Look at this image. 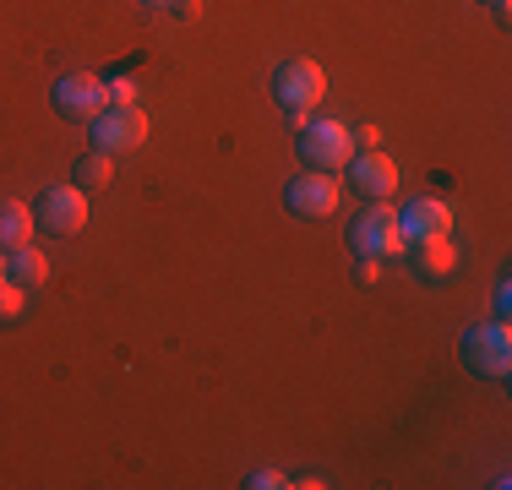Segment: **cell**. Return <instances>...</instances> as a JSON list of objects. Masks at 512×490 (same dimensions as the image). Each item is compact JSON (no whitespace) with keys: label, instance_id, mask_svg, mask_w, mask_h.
<instances>
[{"label":"cell","instance_id":"6da1fadb","mask_svg":"<svg viewBox=\"0 0 512 490\" xmlns=\"http://www.w3.org/2000/svg\"><path fill=\"white\" fill-rule=\"evenodd\" d=\"M300 158L322 175H338L355 158V131L344 120H300Z\"/></svg>","mask_w":512,"mask_h":490},{"label":"cell","instance_id":"7a4b0ae2","mask_svg":"<svg viewBox=\"0 0 512 490\" xmlns=\"http://www.w3.org/2000/svg\"><path fill=\"white\" fill-rule=\"evenodd\" d=\"M273 98H278V104H284L295 120H306L311 109L327 98V71L316 66V60H306V55H300V60H284V66L273 71Z\"/></svg>","mask_w":512,"mask_h":490},{"label":"cell","instance_id":"3957f363","mask_svg":"<svg viewBox=\"0 0 512 490\" xmlns=\"http://www.w3.org/2000/svg\"><path fill=\"white\" fill-rule=\"evenodd\" d=\"M463 365H469L474 376H485V382H502L512 371V333H507L502 316L463 333Z\"/></svg>","mask_w":512,"mask_h":490},{"label":"cell","instance_id":"277c9868","mask_svg":"<svg viewBox=\"0 0 512 490\" xmlns=\"http://www.w3.org/2000/svg\"><path fill=\"white\" fill-rule=\"evenodd\" d=\"M88 131L99 153H137L148 142V115H142V104H109L99 120H88Z\"/></svg>","mask_w":512,"mask_h":490},{"label":"cell","instance_id":"5b68a950","mask_svg":"<svg viewBox=\"0 0 512 490\" xmlns=\"http://www.w3.org/2000/svg\"><path fill=\"white\" fill-rule=\"evenodd\" d=\"M349 251L355 256H398L404 251V229H398V213L387 202H371L365 213L355 218V229H349Z\"/></svg>","mask_w":512,"mask_h":490},{"label":"cell","instance_id":"8992f818","mask_svg":"<svg viewBox=\"0 0 512 490\" xmlns=\"http://www.w3.org/2000/svg\"><path fill=\"white\" fill-rule=\"evenodd\" d=\"M33 218L44 224V235H60V240L82 235V229H88V191L82 186H50Z\"/></svg>","mask_w":512,"mask_h":490},{"label":"cell","instance_id":"52a82bcc","mask_svg":"<svg viewBox=\"0 0 512 490\" xmlns=\"http://www.w3.org/2000/svg\"><path fill=\"white\" fill-rule=\"evenodd\" d=\"M55 109L66 120H99L109 109V82L93 77V71H71V77L55 82Z\"/></svg>","mask_w":512,"mask_h":490},{"label":"cell","instance_id":"ba28073f","mask_svg":"<svg viewBox=\"0 0 512 490\" xmlns=\"http://www.w3.org/2000/svg\"><path fill=\"white\" fill-rule=\"evenodd\" d=\"M338 196H344L338 175L311 169V175H295V180H289L284 202H289V213H300V218H327V213H338Z\"/></svg>","mask_w":512,"mask_h":490},{"label":"cell","instance_id":"9c48e42d","mask_svg":"<svg viewBox=\"0 0 512 490\" xmlns=\"http://www.w3.org/2000/svg\"><path fill=\"white\" fill-rule=\"evenodd\" d=\"M344 169H349V186H355L360 196H371V202H387V196L398 191V180H404V175H398V164H393V158H387V153H376V147H365V153H355Z\"/></svg>","mask_w":512,"mask_h":490},{"label":"cell","instance_id":"30bf717a","mask_svg":"<svg viewBox=\"0 0 512 490\" xmlns=\"http://www.w3.org/2000/svg\"><path fill=\"white\" fill-rule=\"evenodd\" d=\"M398 229H404V245H414V240H436V235H453V207L436 202V196H414L404 213H398Z\"/></svg>","mask_w":512,"mask_h":490},{"label":"cell","instance_id":"8fae6325","mask_svg":"<svg viewBox=\"0 0 512 490\" xmlns=\"http://www.w3.org/2000/svg\"><path fill=\"white\" fill-rule=\"evenodd\" d=\"M33 229H39V218H33L28 202H0V251L33 245Z\"/></svg>","mask_w":512,"mask_h":490},{"label":"cell","instance_id":"7c38bea8","mask_svg":"<svg viewBox=\"0 0 512 490\" xmlns=\"http://www.w3.org/2000/svg\"><path fill=\"white\" fill-rule=\"evenodd\" d=\"M414 267H420L425 278H447L458 267V245L447 240V235H436V240H414Z\"/></svg>","mask_w":512,"mask_h":490},{"label":"cell","instance_id":"4fadbf2b","mask_svg":"<svg viewBox=\"0 0 512 490\" xmlns=\"http://www.w3.org/2000/svg\"><path fill=\"white\" fill-rule=\"evenodd\" d=\"M6 278H17L22 289H39V284H50V262H44L33 245H17V251L6 256Z\"/></svg>","mask_w":512,"mask_h":490},{"label":"cell","instance_id":"5bb4252c","mask_svg":"<svg viewBox=\"0 0 512 490\" xmlns=\"http://www.w3.org/2000/svg\"><path fill=\"white\" fill-rule=\"evenodd\" d=\"M71 175H77L82 191H99V186L115 180V153H99V147H93V153L77 158V169H71Z\"/></svg>","mask_w":512,"mask_h":490},{"label":"cell","instance_id":"9a60e30c","mask_svg":"<svg viewBox=\"0 0 512 490\" xmlns=\"http://www.w3.org/2000/svg\"><path fill=\"white\" fill-rule=\"evenodd\" d=\"M22 305H28V300H22V284H17V278H0V322H17Z\"/></svg>","mask_w":512,"mask_h":490},{"label":"cell","instance_id":"2e32d148","mask_svg":"<svg viewBox=\"0 0 512 490\" xmlns=\"http://www.w3.org/2000/svg\"><path fill=\"white\" fill-rule=\"evenodd\" d=\"M109 82V104H137V77H126V71H120V77H104Z\"/></svg>","mask_w":512,"mask_h":490},{"label":"cell","instance_id":"e0dca14e","mask_svg":"<svg viewBox=\"0 0 512 490\" xmlns=\"http://www.w3.org/2000/svg\"><path fill=\"white\" fill-rule=\"evenodd\" d=\"M246 485H251V490H278V485H289V480H284V474H278V469H256Z\"/></svg>","mask_w":512,"mask_h":490},{"label":"cell","instance_id":"ac0fdd59","mask_svg":"<svg viewBox=\"0 0 512 490\" xmlns=\"http://www.w3.org/2000/svg\"><path fill=\"white\" fill-rule=\"evenodd\" d=\"M376 278H382V262H376V256H360V284H376Z\"/></svg>","mask_w":512,"mask_h":490},{"label":"cell","instance_id":"d6986e66","mask_svg":"<svg viewBox=\"0 0 512 490\" xmlns=\"http://www.w3.org/2000/svg\"><path fill=\"white\" fill-rule=\"evenodd\" d=\"M512 284H496V316H502V322H507V311H512Z\"/></svg>","mask_w":512,"mask_h":490},{"label":"cell","instance_id":"ffe728a7","mask_svg":"<svg viewBox=\"0 0 512 490\" xmlns=\"http://www.w3.org/2000/svg\"><path fill=\"white\" fill-rule=\"evenodd\" d=\"M355 142L360 147H376V142H382V131H376V126H355Z\"/></svg>","mask_w":512,"mask_h":490},{"label":"cell","instance_id":"44dd1931","mask_svg":"<svg viewBox=\"0 0 512 490\" xmlns=\"http://www.w3.org/2000/svg\"><path fill=\"white\" fill-rule=\"evenodd\" d=\"M0 278H6V251H0Z\"/></svg>","mask_w":512,"mask_h":490},{"label":"cell","instance_id":"7402d4cb","mask_svg":"<svg viewBox=\"0 0 512 490\" xmlns=\"http://www.w3.org/2000/svg\"><path fill=\"white\" fill-rule=\"evenodd\" d=\"M148 6H175V0H148Z\"/></svg>","mask_w":512,"mask_h":490},{"label":"cell","instance_id":"603a6c76","mask_svg":"<svg viewBox=\"0 0 512 490\" xmlns=\"http://www.w3.org/2000/svg\"><path fill=\"white\" fill-rule=\"evenodd\" d=\"M491 6H507V0H491Z\"/></svg>","mask_w":512,"mask_h":490}]
</instances>
